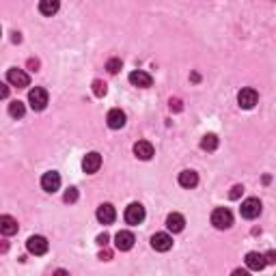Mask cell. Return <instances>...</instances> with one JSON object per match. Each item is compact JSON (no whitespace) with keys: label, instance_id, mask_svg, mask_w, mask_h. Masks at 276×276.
I'll return each instance as SVG.
<instances>
[{"label":"cell","instance_id":"1","mask_svg":"<svg viewBox=\"0 0 276 276\" xmlns=\"http://www.w3.org/2000/svg\"><path fill=\"white\" fill-rule=\"evenodd\" d=\"M212 225L216 229H229L233 225V214L227 207H216L212 212Z\"/></svg>","mask_w":276,"mask_h":276},{"label":"cell","instance_id":"2","mask_svg":"<svg viewBox=\"0 0 276 276\" xmlns=\"http://www.w3.org/2000/svg\"><path fill=\"white\" fill-rule=\"evenodd\" d=\"M240 212H242V218H246V220L259 218V214H261V201L255 199V196H251V199H246L244 203H242Z\"/></svg>","mask_w":276,"mask_h":276},{"label":"cell","instance_id":"3","mask_svg":"<svg viewBox=\"0 0 276 276\" xmlns=\"http://www.w3.org/2000/svg\"><path fill=\"white\" fill-rule=\"evenodd\" d=\"M28 104L32 110H43L48 106V91L41 89V87H35L28 93Z\"/></svg>","mask_w":276,"mask_h":276},{"label":"cell","instance_id":"4","mask_svg":"<svg viewBox=\"0 0 276 276\" xmlns=\"http://www.w3.org/2000/svg\"><path fill=\"white\" fill-rule=\"evenodd\" d=\"M26 248H28V253L30 255H45L48 253V248H50V244H48V240L43 238V235H32V238H28V242H26Z\"/></svg>","mask_w":276,"mask_h":276},{"label":"cell","instance_id":"5","mask_svg":"<svg viewBox=\"0 0 276 276\" xmlns=\"http://www.w3.org/2000/svg\"><path fill=\"white\" fill-rule=\"evenodd\" d=\"M259 102V95H257V91L255 89H242L240 93H238V104L244 110H251V108H255V104Z\"/></svg>","mask_w":276,"mask_h":276},{"label":"cell","instance_id":"6","mask_svg":"<svg viewBox=\"0 0 276 276\" xmlns=\"http://www.w3.org/2000/svg\"><path fill=\"white\" fill-rule=\"evenodd\" d=\"M144 220V207L140 205V203H132V205H128L126 209V222L128 225H140V222Z\"/></svg>","mask_w":276,"mask_h":276},{"label":"cell","instance_id":"7","mask_svg":"<svg viewBox=\"0 0 276 276\" xmlns=\"http://www.w3.org/2000/svg\"><path fill=\"white\" fill-rule=\"evenodd\" d=\"M6 82L13 84V87H17V89H24V87H28L30 78L22 69H9L6 71Z\"/></svg>","mask_w":276,"mask_h":276},{"label":"cell","instance_id":"8","mask_svg":"<svg viewBox=\"0 0 276 276\" xmlns=\"http://www.w3.org/2000/svg\"><path fill=\"white\" fill-rule=\"evenodd\" d=\"M151 248L157 253H166L173 248V238H170L168 233H155L153 238H151Z\"/></svg>","mask_w":276,"mask_h":276},{"label":"cell","instance_id":"9","mask_svg":"<svg viewBox=\"0 0 276 276\" xmlns=\"http://www.w3.org/2000/svg\"><path fill=\"white\" fill-rule=\"evenodd\" d=\"M41 188L45 190V192H56V190L61 188V175H58L56 170H48V173H43Z\"/></svg>","mask_w":276,"mask_h":276},{"label":"cell","instance_id":"10","mask_svg":"<svg viewBox=\"0 0 276 276\" xmlns=\"http://www.w3.org/2000/svg\"><path fill=\"white\" fill-rule=\"evenodd\" d=\"M134 233H130V231H119L115 235V246H117V251H121V253H126V251H132V246H134Z\"/></svg>","mask_w":276,"mask_h":276},{"label":"cell","instance_id":"11","mask_svg":"<svg viewBox=\"0 0 276 276\" xmlns=\"http://www.w3.org/2000/svg\"><path fill=\"white\" fill-rule=\"evenodd\" d=\"M100 166H102V155L97 153V151H91V153L84 155V160H82L84 173H97Z\"/></svg>","mask_w":276,"mask_h":276},{"label":"cell","instance_id":"12","mask_svg":"<svg viewBox=\"0 0 276 276\" xmlns=\"http://www.w3.org/2000/svg\"><path fill=\"white\" fill-rule=\"evenodd\" d=\"M244 261H246V268H248L251 272H261V270H264V268L268 266L264 255H261V253H255V251H253V253H248Z\"/></svg>","mask_w":276,"mask_h":276},{"label":"cell","instance_id":"13","mask_svg":"<svg viewBox=\"0 0 276 276\" xmlns=\"http://www.w3.org/2000/svg\"><path fill=\"white\" fill-rule=\"evenodd\" d=\"M106 123H108L110 130H121L123 126H126V113H123L121 108H113L106 115Z\"/></svg>","mask_w":276,"mask_h":276},{"label":"cell","instance_id":"14","mask_svg":"<svg viewBox=\"0 0 276 276\" xmlns=\"http://www.w3.org/2000/svg\"><path fill=\"white\" fill-rule=\"evenodd\" d=\"M115 218H117V212L110 203H104V205L97 207V220H100L102 225H113Z\"/></svg>","mask_w":276,"mask_h":276},{"label":"cell","instance_id":"15","mask_svg":"<svg viewBox=\"0 0 276 276\" xmlns=\"http://www.w3.org/2000/svg\"><path fill=\"white\" fill-rule=\"evenodd\" d=\"M130 82L134 84V87H138V89H149L151 84H153V78H151L147 71H132V74H130Z\"/></svg>","mask_w":276,"mask_h":276},{"label":"cell","instance_id":"16","mask_svg":"<svg viewBox=\"0 0 276 276\" xmlns=\"http://www.w3.org/2000/svg\"><path fill=\"white\" fill-rule=\"evenodd\" d=\"M134 155L138 160H151L153 157V144L149 140H138L134 144Z\"/></svg>","mask_w":276,"mask_h":276},{"label":"cell","instance_id":"17","mask_svg":"<svg viewBox=\"0 0 276 276\" xmlns=\"http://www.w3.org/2000/svg\"><path fill=\"white\" fill-rule=\"evenodd\" d=\"M183 227H186V220H183L181 214H168L166 218V229L170 233H181Z\"/></svg>","mask_w":276,"mask_h":276},{"label":"cell","instance_id":"18","mask_svg":"<svg viewBox=\"0 0 276 276\" xmlns=\"http://www.w3.org/2000/svg\"><path fill=\"white\" fill-rule=\"evenodd\" d=\"M199 183V173L196 170H181L179 173V186L181 188H194Z\"/></svg>","mask_w":276,"mask_h":276},{"label":"cell","instance_id":"19","mask_svg":"<svg viewBox=\"0 0 276 276\" xmlns=\"http://www.w3.org/2000/svg\"><path fill=\"white\" fill-rule=\"evenodd\" d=\"M0 231H2V235L17 233V220L11 216H0Z\"/></svg>","mask_w":276,"mask_h":276},{"label":"cell","instance_id":"20","mask_svg":"<svg viewBox=\"0 0 276 276\" xmlns=\"http://www.w3.org/2000/svg\"><path fill=\"white\" fill-rule=\"evenodd\" d=\"M201 149L203 151H216L218 149V136L216 134H205L201 140Z\"/></svg>","mask_w":276,"mask_h":276},{"label":"cell","instance_id":"21","mask_svg":"<svg viewBox=\"0 0 276 276\" xmlns=\"http://www.w3.org/2000/svg\"><path fill=\"white\" fill-rule=\"evenodd\" d=\"M39 11H41L43 15H54L58 11V2L56 0H41V2H39Z\"/></svg>","mask_w":276,"mask_h":276},{"label":"cell","instance_id":"22","mask_svg":"<svg viewBox=\"0 0 276 276\" xmlns=\"http://www.w3.org/2000/svg\"><path fill=\"white\" fill-rule=\"evenodd\" d=\"M24 113H26V108H24V104L22 102H11L9 104V115L13 117V119H22L24 117Z\"/></svg>","mask_w":276,"mask_h":276},{"label":"cell","instance_id":"23","mask_svg":"<svg viewBox=\"0 0 276 276\" xmlns=\"http://www.w3.org/2000/svg\"><path fill=\"white\" fill-rule=\"evenodd\" d=\"M106 69L110 71V74H117V71L121 69V58H110V61L106 63Z\"/></svg>","mask_w":276,"mask_h":276},{"label":"cell","instance_id":"24","mask_svg":"<svg viewBox=\"0 0 276 276\" xmlns=\"http://www.w3.org/2000/svg\"><path fill=\"white\" fill-rule=\"evenodd\" d=\"M93 93L97 97H104V95H106V84H104L102 80H95L93 82Z\"/></svg>","mask_w":276,"mask_h":276},{"label":"cell","instance_id":"25","mask_svg":"<svg viewBox=\"0 0 276 276\" xmlns=\"http://www.w3.org/2000/svg\"><path fill=\"white\" fill-rule=\"evenodd\" d=\"M65 201H67V203H76L78 201V190L76 188H69L67 192H65Z\"/></svg>","mask_w":276,"mask_h":276},{"label":"cell","instance_id":"26","mask_svg":"<svg viewBox=\"0 0 276 276\" xmlns=\"http://www.w3.org/2000/svg\"><path fill=\"white\" fill-rule=\"evenodd\" d=\"M264 257H266V264H268V266H270V264H276V251H268Z\"/></svg>","mask_w":276,"mask_h":276},{"label":"cell","instance_id":"27","mask_svg":"<svg viewBox=\"0 0 276 276\" xmlns=\"http://www.w3.org/2000/svg\"><path fill=\"white\" fill-rule=\"evenodd\" d=\"M242 192H244V188H242V186H233V190H231V194H229V196H231V199H238Z\"/></svg>","mask_w":276,"mask_h":276},{"label":"cell","instance_id":"28","mask_svg":"<svg viewBox=\"0 0 276 276\" xmlns=\"http://www.w3.org/2000/svg\"><path fill=\"white\" fill-rule=\"evenodd\" d=\"M108 233H102V235H97V244H100V246H106L108 244Z\"/></svg>","mask_w":276,"mask_h":276},{"label":"cell","instance_id":"29","mask_svg":"<svg viewBox=\"0 0 276 276\" xmlns=\"http://www.w3.org/2000/svg\"><path fill=\"white\" fill-rule=\"evenodd\" d=\"M231 276H251V270H242V268H238V270H233Z\"/></svg>","mask_w":276,"mask_h":276},{"label":"cell","instance_id":"30","mask_svg":"<svg viewBox=\"0 0 276 276\" xmlns=\"http://www.w3.org/2000/svg\"><path fill=\"white\" fill-rule=\"evenodd\" d=\"M100 259H104V261H108V259H110V253H108V251H104V253L100 255Z\"/></svg>","mask_w":276,"mask_h":276},{"label":"cell","instance_id":"31","mask_svg":"<svg viewBox=\"0 0 276 276\" xmlns=\"http://www.w3.org/2000/svg\"><path fill=\"white\" fill-rule=\"evenodd\" d=\"M54 276H69V272H67V270H56Z\"/></svg>","mask_w":276,"mask_h":276}]
</instances>
